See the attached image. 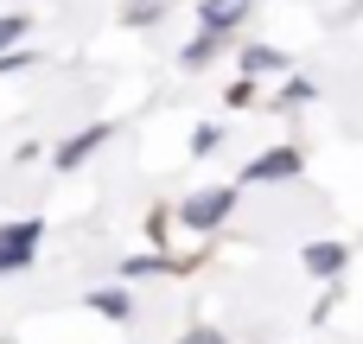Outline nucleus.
Returning a JSON list of instances; mask_svg holds the SVG:
<instances>
[{
	"label": "nucleus",
	"mask_w": 363,
	"mask_h": 344,
	"mask_svg": "<svg viewBox=\"0 0 363 344\" xmlns=\"http://www.w3.org/2000/svg\"><path fill=\"white\" fill-rule=\"evenodd\" d=\"M19 32H26V19H19V13H6V19H0V45H13Z\"/></svg>",
	"instance_id": "obj_7"
},
{
	"label": "nucleus",
	"mask_w": 363,
	"mask_h": 344,
	"mask_svg": "<svg viewBox=\"0 0 363 344\" xmlns=\"http://www.w3.org/2000/svg\"><path fill=\"white\" fill-rule=\"evenodd\" d=\"M102 140H108V128H102V121H96V128H83V134H77V140H64V147H57V166H64V172H70V166H77V160H83V153H96V147H102Z\"/></svg>",
	"instance_id": "obj_4"
},
{
	"label": "nucleus",
	"mask_w": 363,
	"mask_h": 344,
	"mask_svg": "<svg viewBox=\"0 0 363 344\" xmlns=\"http://www.w3.org/2000/svg\"><path fill=\"white\" fill-rule=\"evenodd\" d=\"M287 172H300V153H294V147H274V153H262V160L249 166L255 185H274V179H287Z\"/></svg>",
	"instance_id": "obj_1"
},
{
	"label": "nucleus",
	"mask_w": 363,
	"mask_h": 344,
	"mask_svg": "<svg viewBox=\"0 0 363 344\" xmlns=\"http://www.w3.org/2000/svg\"><path fill=\"white\" fill-rule=\"evenodd\" d=\"M32 243H38V223H13V230L0 236V274H6V268H19V262L32 255Z\"/></svg>",
	"instance_id": "obj_2"
},
{
	"label": "nucleus",
	"mask_w": 363,
	"mask_h": 344,
	"mask_svg": "<svg viewBox=\"0 0 363 344\" xmlns=\"http://www.w3.org/2000/svg\"><path fill=\"white\" fill-rule=\"evenodd\" d=\"M242 13H249V0H211V6H204V26H211V32H230Z\"/></svg>",
	"instance_id": "obj_5"
},
{
	"label": "nucleus",
	"mask_w": 363,
	"mask_h": 344,
	"mask_svg": "<svg viewBox=\"0 0 363 344\" xmlns=\"http://www.w3.org/2000/svg\"><path fill=\"white\" fill-rule=\"evenodd\" d=\"M306 262H313L319 274H332V268L345 262V249H338V243H319V249H306Z\"/></svg>",
	"instance_id": "obj_6"
},
{
	"label": "nucleus",
	"mask_w": 363,
	"mask_h": 344,
	"mask_svg": "<svg viewBox=\"0 0 363 344\" xmlns=\"http://www.w3.org/2000/svg\"><path fill=\"white\" fill-rule=\"evenodd\" d=\"M230 211V192H198L191 204H185V223H198V230H211L217 217Z\"/></svg>",
	"instance_id": "obj_3"
}]
</instances>
